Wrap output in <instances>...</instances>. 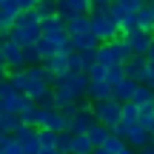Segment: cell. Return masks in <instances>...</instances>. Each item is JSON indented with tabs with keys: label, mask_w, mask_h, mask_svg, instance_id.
Segmentation results:
<instances>
[{
	"label": "cell",
	"mask_w": 154,
	"mask_h": 154,
	"mask_svg": "<svg viewBox=\"0 0 154 154\" xmlns=\"http://www.w3.org/2000/svg\"><path fill=\"white\" fill-rule=\"evenodd\" d=\"M40 154H57V149H40Z\"/></svg>",
	"instance_id": "48"
},
{
	"label": "cell",
	"mask_w": 154,
	"mask_h": 154,
	"mask_svg": "<svg viewBox=\"0 0 154 154\" xmlns=\"http://www.w3.org/2000/svg\"><path fill=\"white\" fill-rule=\"evenodd\" d=\"M60 111H63V117H66V123H72L77 117V111H80V106H66V109H60Z\"/></svg>",
	"instance_id": "39"
},
{
	"label": "cell",
	"mask_w": 154,
	"mask_h": 154,
	"mask_svg": "<svg viewBox=\"0 0 154 154\" xmlns=\"http://www.w3.org/2000/svg\"><path fill=\"white\" fill-rule=\"evenodd\" d=\"M134 29H140V26H137V14H128L126 20L120 23V32H123V34H128V32H134Z\"/></svg>",
	"instance_id": "36"
},
{
	"label": "cell",
	"mask_w": 154,
	"mask_h": 154,
	"mask_svg": "<svg viewBox=\"0 0 154 154\" xmlns=\"http://www.w3.org/2000/svg\"><path fill=\"white\" fill-rule=\"evenodd\" d=\"M120 106H123V103H117L114 97H111V100H100V103H91L94 120L103 123L106 128H111V131H114L117 123H120Z\"/></svg>",
	"instance_id": "4"
},
{
	"label": "cell",
	"mask_w": 154,
	"mask_h": 154,
	"mask_svg": "<svg viewBox=\"0 0 154 154\" xmlns=\"http://www.w3.org/2000/svg\"><path fill=\"white\" fill-rule=\"evenodd\" d=\"M123 37H126L131 54H140V57L149 54V49H151V43H154V34H151V32H143V29H134V32L123 34Z\"/></svg>",
	"instance_id": "6"
},
{
	"label": "cell",
	"mask_w": 154,
	"mask_h": 154,
	"mask_svg": "<svg viewBox=\"0 0 154 154\" xmlns=\"http://www.w3.org/2000/svg\"><path fill=\"white\" fill-rule=\"evenodd\" d=\"M83 14H91V0H60L57 17L63 23H69L72 17H83Z\"/></svg>",
	"instance_id": "7"
},
{
	"label": "cell",
	"mask_w": 154,
	"mask_h": 154,
	"mask_svg": "<svg viewBox=\"0 0 154 154\" xmlns=\"http://www.w3.org/2000/svg\"><path fill=\"white\" fill-rule=\"evenodd\" d=\"M69 154H94V146L86 134H72V149Z\"/></svg>",
	"instance_id": "19"
},
{
	"label": "cell",
	"mask_w": 154,
	"mask_h": 154,
	"mask_svg": "<svg viewBox=\"0 0 154 154\" xmlns=\"http://www.w3.org/2000/svg\"><path fill=\"white\" fill-rule=\"evenodd\" d=\"M97 46H100V40L94 37L91 32L74 34V37H72V49H74V51H88V49H97Z\"/></svg>",
	"instance_id": "16"
},
{
	"label": "cell",
	"mask_w": 154,
	"mask_h": 154,
	"mask_svg": "<svg viewBox=\"0 0 154 154\" xmlns=\"http://www.w3.org/2000/svg\"><path fill=\"white\" fill-rule=\"evenodd\" d=\"M54 91V106L66 109V106H80L88 100V74L86 72H66L51 83Z\"/></svg>",
	"instance_id": "1"
},
{
	"label": "cell",
	"mask_w": 154,
	"mask_h": 154,
	"mask_svg": "<svg viewBox=\"0 0 154 154\" xmlns=\"http://www.w3.org/2000/svg\"><path fill=\"white\" fill-rule=\"evenodd\" d=\"M137 26L143 29V32H151L154 34V9H151V3H146L143 9L137 11Z\"/></svg>",
	"instance_id": "20"
},
{
	"label": "cell",
	"mask_w": 154,
	"mask_h": 154,
	"mask_svg": "<svg viewBox=\"0 0 154 154\" xmlns=\"http://www.w3.org/2000/svg\"><path fill=\"white\" fill-rule=\"evenodd\" d=\"M114 3H120V6H123L126 11H131V14H137V11L143 9V6L149 3V0H114Z\"/></svg>",
	"instance_id": "34"
},
{
	"label": "cell",
	"mask_w": 154,
	"mask_h": 154,
	"mask_svg": "<svg viewBox=\"0 0 154 154\" xmlns=\"http://www.w3.org/2000/svg\"><path fill=\"white\" fill-rule=\"evenodd\" d=\"M6 114H9V111H6V106H3V100H0V120H3Z\"/></svg>",
	"instance_id": "47"
},
{
	"label": "cell",
	"mask_w": 154,
	"mask_h": 154,
	"mask_svg": "<svg viewBox=\"0 0 154 154\" xmlns=\"http://www.w3.org/2000/svg\"><path fill=\"white\" fill-rule=\"evenodd\" d=\"M69 72H83V66H80V57H77V51H72V54H69Z\"/></svg>",
	"instance_id": "38"
},
{
	"label": "cell",
	"mask_w": 154,
	"mask_h": 154,
	"mask_svg": "<svg viewBox=\"0 0 154 154\" xmlns=\"http://www.w3.org/2000/svg\"><path fill=\"white\" fill-rule=\"evenodd\" d=\"M23 54H26V66H40V51H37V46H26L23 49Z\"/></svg>",
	"instance_id": "32"
},
{
	"label": "cell",
	"mask_w": 154,
	"mask_h": 154,
	"mask_svg": "<svg viewBox=\"0 0 154 154\" xmlns=\"http://www.w3.org/2000/svg\"><path fill=\"white\" fill-rule=\"evenodd\" d=\"M0 3H6V0H0Z\"/></svg>",
	"instance_id": "52"
},
{
	"label": "cell",
	"mask_w": 154,
	"mask_h": 154,
	"mask_svg": "<svg viewBox=\"0 0 154 154\" xmlns=\"http://www.w3.org/2000/svg\"><path fill=\"white\" fill-rule=\"evenodd\" d=\"M123 66H111V69H106V83H109V86H117V83L123 80Z\"/></svg>",
	"instance_id": "31"
},
{
	"label": "cell",
	"mask_w": 154,
	"mask_h": 154,
	"mask_svg": "<svg viewBox=\"0 0 154 154\" xmlns=\"http://www.w3.org/2000/svg\"><path fill=\"white\" fill-rule=\"evenodd\" d=\"M88 100L91 103H100V100H111V86L109 83H88Z\"/></svg>",
	"instance_id": "17"
},
{
	"label": "cell",
	"mask_w": 154,
	"mask_h": 154,
	"mask_svg": "<svg viewBox=\"0 0 154 154\" xmlns=\"http://www.w3.org/2000/svg\"><path fill=\"white\" fill-rule=\"evenodd\" d=\"M137 154H154V143H149V146H143V149H140Z\"/></svg>",
	"instance_id": "45"
},
{
	"label": "cell",
	"mask_w": 154,
	"mask_h": 154,
	"mask_svg": "<svg viewBox=\"0 0 154 154\" xmlns=\"http://www.w3.org/2000/svg\"><path fill=\"white\" fill-rule=\"evenodd\" d=\"M57 9H60V0H40L34 11H37L40 20H43V17H57Z\"/></svg>",
	"instance_id": "24"
},
{
	"label": "cell",
	"mask_w": 154,
	"mask_h": 154,
	"mask_svg": "<svg viewBox=\"0 0 154 154\" xmlns=\"http://www.w3.org/2000/svg\"><path fill=\"white\" fill-rule=\"evenodd\" d=\"M137 126H143V128H154V103L151 106H140V120H137Z\"/></svg>",
	"instance_id": "26"
},
{
	"label": "cell",
	"mask_w": 154,
	"mask_h": 154,
	"mask_svg": "<svg viewBox=\"0 0 154 154\" xmlns=\"http://www.w3.org/2000/svg\"><path fill=\"white\" fill-rule=\"evenodd\" d=\"M131 103H134V106H151V103H154V88H149V86H143V83H140V86L134 88Z\"/></svg>",
	"instance_id": "21"
},
{
	"label": "cell",
	"mask_w": 154,
	"mask_h": 154,
	"mask_svg": "<svg viewBox=\"0 0 154 154\" xmlns=\"http://www.w3.org/2000/svg\"><path fill=\"white\" fill-rule=\"evenodd\" d=\"M123 74H126L128 80H134V83H143L146 74H149V60L140 57V54H131L126 63H123Z\"/></svg>",
	"instance_id": "9"
},
{
	"label": "cell",
	"mask_w": 154,
	"mask_h": 154,
	"mask_svg": "<svg viewBox=\"0 0 154 154\" xmlns=\"http://www.w3.org/2000/svg\"><path fill=\"white\" fill-rule=\"evenodd\" d=\"M120 154H137V151H134V149H128V146H126V149H123Z\"/></svg>",
	"instance_id": "49"
},
{
	"label": "cell",
	"mask_w": 154,
	"mask_h": 154,
	"mask_svg": "<svg viewBox=\"0 0 154 154\" xmlns=\"http://www.w3.org/2000/svg\"><path fill=\"white\" fill-rule=\"evenodd\" d=\"M94 123H97V120H94V111H91V100H86V103H80L77 117L69 123V131H72V134H86Z\"/></svg>",
	"instance_id": "8"
},
{
	"label": "cell",
	"mask_w": 154,
	"mask_h": 154,
	"mask_svg": "<svg viewBox=\"0 0 154 154\" xmlns=\"http://www.w3.org/2000/svg\"><path fill=\"white\" fill-rule=\"evenodd\" d=\"M140 83H134V80H128V77H123L117 86H111V97L117 100V103H128V100L134 97V88H137Z\"/></svg>",
	"instance_id": "12"
},
{
	"label": "cell",
	"mask_w": 154,
	"mask_h": 154,
	"mask_svg": "<svg viewBox=\"0 0 154 154\" xmlns=\"http://www.w3.org/2000/svg\"><path fill=\"white\" fill-rule=\"evenodd\" d=\"M37 140L43 149H57V131H49V128H37Z\"/></svg>",
	"instance_id": "28"
},
{
	"label": "cell",
	"mask_w": 154,
	"mask_h": 154,
	"mask_svg": "<svg viewBox=\"0 0 154 154\" xmlns=\"http://www.w3.org/2000/svg\"><path fill=\"white\" fill-rule=\"evenodd\" d=\"M86 74H88V83H103L106 80V69L103 66H91Z\"/></svg>",
	"instance_id": "35"
},
{
	"label": "cell",
	"mask_w": 154,
	"mask_h": 154,
	"mask_svg": "<svg viewBox=\"0 0 154 154\" xmlns=\"http://www.w3.org/2000/svg\"><path fill=\"white\" fill-rule=\"evenodd\" d=\"M137 120H140V106H134L131 100L123 103V106H120V123L131 128V126H137Z\"/></svg>",
	"instance_id": "13"
},
{
	"label": "cell",
	"mask_w": 154,
	"mask_h": 154,
	"mask_svg": "<svg viewBox=\"0 0 154 154\" xmlns=\"http://www.w3.org/2000/svg\"><path fill=\"white\" fill-rule=\"evenodd\" d=\"M86 137L91 140V146H94V149H100V146H103L106 140L111 137V128H106L103 123H94V126H91V128L86 131Z\"/></svg>",
	"instance_id": "14"
},
{
	"label": "cell",
	"mask_w": 154,
	"mask_h": 154,
	"mask_svg": "<svg viewBox=\"0 0 154 154\" xmlns=\"http://www.w3.org/2000/svg\"><path fill=\"white\" fill-rule=\"evenodd\" d=\"M37 128H49V131H66L69 123L60 109H40L37 106Z\"/></svg>",
	"instance_id": "5"
},
{
	"label": "cell",
	"mask_w": 154,
	"mask_h": 154,
	"mask_svg": "<svg viewBox=\"0 0 154 154\" xmlns=\"http://www.w3.org/2000/svg\"><path fill=\"white\" fill-rule=\"evenodd\" d=\"M3 154H23V146L17 143V140H11V143L3 146Z\"/></svg>",
	"instance_id": "37"
},
{
	"label": "cell",
	"mask_w": 154,
	"mask_h": 154,
	"mask_svg": "<svg viewBox=\"0 0 154 154\" xmlns=\"http://www.w3.org/2000/svg\"><path fill=\"white\" fill-rule=\"evenodd\" d=\"M57 154H66V151H57Z\"/></svg>",
	"instance_id": "50"
},
{
	"label": "cell",
	"mask_w": 154,
	"mask_h": 154,
	"mask_svg": "<svg viewBox=\"0 0 154 154\" xmlns=\"http://www.w3.org/2000/svg\"><path fill=\"white\" fill-rule=\"evenodd\" d=\"M26 103H29V97H26V94H20V91H11L9 97H3V106H6L9 114H20Z\"/></svg>",
	"instance_id": "18"
},
{
	"label": "cell",
	"mask_w": 154,
	"mask_h": 154,
	"mask_svg": "<svg viewBox=\"0 0 154 154\" xmlns=\"http://www.w3.org/2000/svg\"><path fill=\"white\" fill-rule=\"evenodd\" d=\"M0 154H3V149H0Z\"/></svg>",
	"instance_id": "53"
},
{
	"label": "cell",
	"mask_w": 154,
	"mask_h": 154,
	"mask_svg": "<svg viewBox=\"0 0 154 154\" xmlns=\"http://www.w3.org/2000/svg\"><path fill=\"white\" fill-rule=\"evenodd\" d=\"M114 0H91V9H111Z\"/></svg>",
	"instance_id": "41"
},
{
	"label": "cell",
	"mask_w": 154,
	"mask_h": 154,
	"mask_svg": "<svg viewBox=\"0 0 154 154\" xmlns=\"http://www.w3.org/2000/svg\"><path fill=\"white\" fill-rule=\"evenodd\" d=\"M34 46H37V51H40V60H51L54 54H60V51L54 49V43H51L49 37H40V40H37Z\"/></svg>",
	"instance_id": "25"
},
{
	"label": "cell",
	"mask_w": 154,
	"mask_h": 154,
	"mask_svg": "<svg viewBox=\"0 0 154 154\" xmlns=\"http://www.w3.org/2000/svg\"><path fill=\"white\" fill-rule=\"evenodd\" d=\"M66 32H69V37L91 32V17H88V14H83V17H72V20L66 23Z\"/></svg>",
	"instance_id": "15"
},
{
	"label": "cell",
	"mask_w": 154,
	"mask_h": 154,
	"mask_svg": "<svg viewBox=\"0 0 154 154\" xmlns=\"http://www.w3.org/2000/svg\"><path fill=\"white\" fill-rule=\"evenodd\" d=\"M77 57H80V66H83V72H88L91 66H97V49H88V51H77Z\"/></svg>",
	"instance_id": "30"
},
{
	"label": "cell",
	"mask_w": 154,
	"mask_h": 154,
	"mask_svg": "<svg viewBox=\"0 0 154 154\" xmlns=\"http://www.w3.org/2000/svg\"><path fill=\"white\" fill-rule=\"evenodd\" d=\"M91 34L100 40V43H111V40L123 37L120 26L114 23V17L109 14V9H91Z\"/></svg>",
	"instance_id": "3"
},
{
	"label": "cell",
	"mask_w": 154,
	"mask_h": 154,
	"mask_svg": "<svg viewBox=\"0 0 154 154\" xmlns=\"http://www.w3.org/2000/svg\"><path fill=\"white\" fill-rule=\"evenodd\" d=\"M69 149H72V131H57V151H66L69 154Z\"/></svg>",
	"instance_id": "33"
},
{
	"label": "cell",
	"mask_w": 154,
	"mask_h": 154,
	"mask_svg": "<svg viewBox=\"0 0 154 154\" xmlns=\"http://www.w3.org/2000/svg\"><path fill=\"white\" fill-rule=\"evenodd\" d=\"M146 60H149L151 66H154V43H151V49H149V54H146Z\"/></svg>",
	"instance_id": "46"
},
{
	"label": "cell",
	"mask_w": 154,
	"mask_h": 154,
	"mask_svg": "<svg viewBox=\"0 0 154 154\" xmlns=\"http://www.w3.org/2000/svg\"><path fill=\"white\" fill-rule=\"evenodd\" d=\"M149 3H151V6H154V0H149Z\"/></svg>",
	"instance_id": "51"
},
{
	"label": "cell",
	"mask_w": 154,
	"mask_h": 154,
	"mask_svg": "<svg viewBox=\"0 0 154 154\" xmlns=\"http://www.w3.org/2000/svg\"><path fill=\"white\" fill-rule=\"evenodd\" d=\"M17 6H20V11H29V9H37L40 0H14Z\"/></svg>",
	"instance_id": "40"
},
{
	"label": "cell",
	"mask_w": 154,
	"mask_h": 154,
	"mask_svg": "<svg viewBox=\"0 0 154 154\" xmlns=\"http://www.w3.org/2000/svg\"><path fill=\"white\" fill-rule=\"evenodd\" d=\"M149 143H151V131H149V128H143V126H131V128H128V134H126V146H128V149L140 151L143 146H149Z\"/></svg>",
	"instance_id": "11"
},
{
	"label": "cell",
	"mask_w": 154,
	"mask_h": 154,
	"mask_svg": "<svg viewBox=\"0 0 154 154\" xmlns=\"http://www.w3.org/2000/svg\"><path fill=\"white\" fill-rule=\"evenodd\" d=\"M20 123H23V126H34V128H37V103H32V100H29V103L23 106Z\"/></svg>",
	"instance_id": "23"
},
{
	"label": "cell",
	"mask_w": 154,
	"mask_h": 154,
	"mask_svg": "<svg viewBox=\"0 0 154 154\" xmlns=\"http://www.w3.org/2000/svg\"><path fill=\"white\" fill-rule=\"evenodd\" d=\"M0 77H9V66H6V54L0 49Z\"/></svg>",
	"instance_id": "43"
},
{
	"label": "cell",
	"mask_w": 154,
	"mask_h": 154,
	"mask_svg": "<svg viewBox=\"0 0 154 154\" xmlns=\"http://www.w3.org/2000/svg\"><path fill=\"white\" fill-rule=\"evenodd\" d=\"M9 83L14 86V91L26 94V88H29V72H26V69H20V72H9Z\"/></svg>",
	"instance_id": "22"
},
{
	"label": "cell",
	"mask_w": 154,
	"mask_h": 154,
	"mask_svg": "<svg viewBox=\"0 0 154 154\" xmlns=\"http://www.w3.org/2000/svg\"><path fill=\"white\" fill-rule=\"evenodd\" d=\"M94 154H120V151H114V149H109V146H100V149H94Z\"/></svg>",
	"instance_id": "44"
},
{
	"label": "cell",
	"mask_w": 154,
	"mask_h": 154,
	"mask_svg": "<svg viewBox=\"0 0 154 154\" xmlns=\"http://www.w3.org/2000/svg\"><path fill=\"white\" fill-rule=\"evenodd\" d=\"M9 37L14 40L17 46H34L40 37H43V32H40V14L34 9H29V11H20L17 14V20H14V26H11V32H9Z\"/></svg>",
	"instance_id": "2"
},
{
	"label": "cell",
	"mask_w": 154,
	"mask_h": 154,
	"mask_svg": "<svg viewBox=\"0 0 154 154\" xmlns=\"http://www.w3.org/2000/svg\"><path fill=\"white\" fill-rule=\"evenodd\" d=\"M20 126H23V123H20V114H6L3 120H0V131H9V134H14Z\"/></svg>",
	"instance_id": "29"
},
{
	"label": "cell",
	"mask_w": 154,
	"mask_h": 154,
	"mask_svg": "<svg viewBox=\"0 0 154 154\" xmlns=\"http://www.w3.org/2000/svg\"><path fill=\"white\" fill-rule=\"evenodd\" d=\"M60 29H66V23H63L60 17H43V20H40V32H43V34L60 32Z\"/></svg>",
	"instance_id": "27"
},
{
	"label": "cell",
	"mask_w": 154,
	"mask_h": 154,
	"mask_svg": "<svg viewBox=\"0 0 154 154\" xmlns=\"http://www.w3.org/2000/svg\"><path fill=\"white\" fill-rule=\"evenodd\" d=\"M143 86H149V88H154V66L149 63V74H146V80H143Z\"/></svg>",
	"instance_id": "42"
},
{
	"label": "cell",
	"mask_w": 154,
	"mask_h": 154,
	"mask_svg": "<svg viewBox=\"0 0 154 154\" xmlns=\"http://www.w3.org/2000/svg\"><path fill=\"white\" fill-rule=\"evenodd\" d=\"M97 66H103V69L123 66L120 54H117V46H114V40H111V43H100V46H97Z\"/></svg>",
	"instance_id": "10"
}]
</instances>
